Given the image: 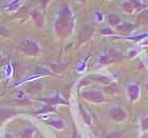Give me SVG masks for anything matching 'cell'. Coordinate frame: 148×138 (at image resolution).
I'll use <instances>...</instances> for the list:
<instances>
[{
  "label": "cell",
  "instance_id": "7",
  "mask_svg": "<svg viewBox=\"0 0 148 138\" xmlns=\"http://www.w3.org/2000/svg\"><path fill=\"white\" fill-rule=\"evenodd\" d=\"M49 123L51 126H54V128H56V129H62L64 128V122H62V120H52Z\"/></svg>",
  "mask_w": 148,
  "mask_h": 138
},
{
  "label": "cell",
  "instance_id": "8",
  "mask_svg": "<svg viewBox=\"0 0 148 138\" xmlns=\"http://www.w3.org/2000/svg\"><path fill=\"white\" fill-rule=\"evenodd\" d=\"M142 126H143V130H148V117L143 120Z\"/></svg>",
  "mask_w": 148,
  "mask_h": 138
},
{
  "label": "cell",
  "instance_id": "5",
  "mask_svg": "<svg viewBox=\"0 0 148 138\" xmlns=\"http://www.w3.org/2000/svg\"><path fill=\"white\" fill-rule=\"evenodd\" d=\"M3 74H4V77L5 78H10V77L13 75V65L11 63L6 65L4 68H3Z\"/></svg>",
  "mask_w": 148,
  "mask_h": 138
},
{
  "label": "cell",
  "instance_id": "11",
  "mask_svg": "<svg viewBox=\"0 0 148 138\" xmlns=\"http://www.w3.org/2000/svg\"><path fill=\"white\" fill-rule=\"evenodd\" d=\"M1 95H2V94H1ZM1 95H0V96H1Z\"/></svg>",
  "mask_w": 148,
  "mask_h": 138
},
{
  "label": "cell",
  "instance_id": "10",
  "mask_svg": "<svg viewBox=\"0 0 148 138\" xmlns=\"http://www.w3.org/2000/svg\"><path fill=\"white\" fill-rule=\"evenodd\" d=\"M72 138H77V136L75 135V134H74V135H73V137H72Z\"/></svg>",
  "mask_w": 148,
  "mask_h": 138
},
{
  "label": "cell",
  "instance_id": "2",
  "mask_svg": "<svg viewBox=\"0 0 148 138\" xmlns=\"http://www.w3.org/2000/svg\"><path fill=\"white\" fill-rule=\"evenodd\" d=\"M110 116L116 121H122L126 118V113L120 107H114L110 112Z\"/></svg>",
  "mask_w": 148,
  "mask_h": 138
},
{
  "label": "cell",
  "instance_id": "4",
  "mask_svg": "<svg viewBox=\"0 0 148 138\" xmlns=\"http://www.w3.org/2000/svg\"><path fill=\"white\" fill-rule=\"evenodd\" d=\"M84 96L86 97L87 99H90V100H92V101H102L103 100V96L99 94V93H96V92H89V93H85Z\"/></svg>",
  "mask_w": 148,
  "mask_h": 138
},
{
  "label": "cell",
  "instance_id": "3",
  "mask_svg": "<svg viewBox=\"0 0 148 138\" xmlns=\"http://www.w3.org/2000/svg\"><path fill=\"white\" fill-rule=\"evenodd\" d=\"M22 1H23V0H13V1H11L10 3H8L6 5H4L3 9L5 10V11H8V12L15 13L16 11L21 6Z\"/></svg>",
  "mask_w": 148,
  "mask_h": 138
},
{
  "label": "cell",
  "instance_id": "9",
  "mask_svg": "<svg viewBox=\"0 0 148 138\" xmlns=\"http://www.w3.org/2000/svg\"><path fill=\"white\" fill-rule=\"evenodd\" d=\"M25 97V95L23 92H20V91H19V92L16 94V99H23Z\"/></svg>",
  "mask_w": 148,
  "mask_h": 138
},
{
  "label": "cell",
  "instance_id": "1",
  "mask_svg": "<svg viewBox=\"0 0 148 138\" xmlns=\"http://www.w3.org/2000/svg\"><path fill=\"white\" fill-rule=\"evenodd\" d=\"M19 48L22 52L25 53V54H29V55H34L39 51V46L36 43V41L33 39H30V38L22 40Z\"/></svg>",
  "mask_w": 148,
  "mask_h": 138
},
{
  "label": "cell",
  "instance_id": "6",
  "mask_svg": "<svg viewBox=\"0 0 148 138\" xmlns=\"http://www.w3.org/2000/svg\"><path fill=\"white\" fill-rule=\"evenodd\" d=\"M34 131L32 129H25L21 132V138H32Z\"/></svg>",
  "mask_w": 148,
  "mask_h": 138
}]
</instances>
